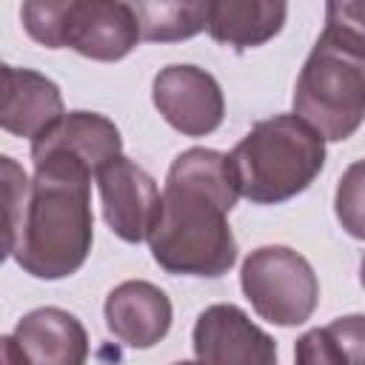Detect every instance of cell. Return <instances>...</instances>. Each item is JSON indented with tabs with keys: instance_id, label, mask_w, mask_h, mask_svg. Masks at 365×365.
Wrapping results in <instances>:
<instances>
[{
	"instance_id": "d6986e66",
	"label": "cell",
	"mask_w": 365,
	"mask_h": 365,
	"mask_svg": "<svg viewBox=\"0 0 365 365\" xmlns=\"http://www.w3.org/2000/svg\"><path fill=\"white\" fill-rule=\"evenodd\" d=\"M325 29L365 48V0H325Z\"/></svg>"
},
{
	"instance_id": "8992f818",
	"label": "cell",
	"mask_w": 365,
	"mask_h": 365,
	"mask_svg": "<svg viewBox=\"0 0 365 365\" xmlns=\"http://www.w3.org/2000/svg\"><path fill=\"white\" fill-rule=\"evenodd\" d=\"M143 40L128 0H71L63 17L57 48H71L97 63L128 57Z\"/></svg>"
},
{
	"instance_id": "4fadbf2b",
	"label": "cell",
	"mask_w": 365,
	"mask_h": 365,
	"mask_svg": "<svg viewBox=\"0 0 365 365\" xmlns=\"http://www.w3.org/2000/svg\"><path fill=\"white\" fill-rule=\"evenodd\" d=\"M66 114L60 86L34 68L3 66L0 125L14 137L34 140Z\"/></svg>"
},
{
	"instance_id": "9c48e42d",
	"label": "cell",
	"mask_w": 365,
	"mask_h": 365,
	"mask_svg": "<svg viewBox=\"0 0 365 365\" xmlns=\"http://www.w3.org/2000/svg\"><path fill=\"white\" fill-rule=\"evenodd\" d=\"M3 359L31 365H80L88 359V334L71 311L54 305L34 308L11 334L3 336Z\"/></svg>"
},
{
	"instance_id": "52a82bcc",
	"label": "cell",
	"mask_w": 365,
	"mask_h": 365,
	"mask_svg": "<svg viewBox=\"0 0 365 365\" xmlns=\"http://www.w3.org/2000/svg\"><path fill=\"white\" fill-rule=\"evenodd\" d=\"M151 103L160 117L185 137H205L217 131L225 117V97L214 74L188 63H174L157 71Z\"/></svg>"
},
{
	"instance_id": "2e32d148",
	"label": "cell",
	"mask_w": 365,
	"mask_h": 365,
	"mask_svg": "<svg viewBox=\"0 0 365 365\" xmlns=\"http://www.w3.org/2000/svg\"><path fill=\"white\" fill-rule=\"evenodd\" d=\"M128 6L148 43L191 40L208 26V0H128Z\"/></svg>"
},
{
	"instance_id": "277c9868",
	"label": "cell",
	"mask_w": 365,
	"mask_h": 365,
	"mask_svg": "<svg viewBox=\"0 0 365 365\" xmlns=\"http://www.w3.org/2000/svg\"><path fill=\"white\" fill-rule=\"evenodd\" d=\"M294 114L325 143H342L365 120V48L322 29L294 86Z\"/></svg>"
},
{
	"instance_id": "7a4b0ae2",
	"label": "cell",
	"mask_w": 365,
	"mask_h": 365,
	"mask_svg": "<svg viewBox=\"0 0 365 365\" xmlns=\"http://www.w3.org/2000/svg\"><path fill=\"white\" fill-rule=\"evenodd\" d=\"M94 171L71 157L34 163V177L20 228L6 248L29 277L66 279L83 268L94 242L91 214Z\"/></svg>"
},
{
	"instance_id": "8fae6325",
	"label": "cell",
	"mask_w": 365,
	"mask_h": 365,
	"mask_svg": "<svg viewBox=\"0 0 365 365\" xmlns=\"http://www.w3.org/2000/svg\"><path fill=\"white\" fill-rule=\"evenodd\" d=\"M108 334L128 348H154L171 331L174 308L168 294L145 279H125L114 285L103 305Z\"/></svg>"
},
{
	"instance_id": "3957f363",
	"label": "cell",
	"mask_w": 365,
	"mask_h": 365,
	"mask_svg": "<svg viewBox=\"0 0 365 365\" xmlns=\"http://www.w3.org/2000/svg\"><path fill=\"white\" fill-rule=\"evenodd\" d=\"M237 188L254 205H279L302 194L325 165V137L299 114H274L228 154Z\"/></svg>"
},
{
	"instance_id": "5bb4252c",
	"label": "cell",
	"mask_w": 365,
	"mask_h": 365,
	"mask_svg": "<svg viewBox=\"0 0 365 365\" xmlns=\"http://www.w3.org/2000/svg\"><path fill=\"white\" fill-rule=\"evenodd\" d=\"M288 20V0H208V34L214 43L248 51L274 40Z\"/></svg>"
},
{
	"instance_id": "5b68a950",
	"label": "cell",
	"mask_w": 365,
	"mask_h": 365,
	"mask_svg": "<svg viewBox=\"0 0 365 365\" xmlns=\"http://www.w3.org/2000/svg\"><path fill=\"white\" fill-rule=\"evenodd\" d=\"M240 288L259 319L294 328L311 319L319 305L314 265L288 245H259L240 268Z\"/></svg>"
},
{
	"instance_id": "ac0fdd59",
	"label": "cell",
	"mask_w": 365,
	"mask_h": 365,
	"mask_svg": "<svg viewBox=\"0 0 365 365\" xmlns=\"http://www.w3.org/2000/svg\"><path fill=\"white\" fill-rule=\"evenodd\" d=\"M0 171H3V200H6V248L11 245L23 211H26V200H29V188L31 180L26 177V171L14 163V157H0Z\"/></svg>"
},
{
	"instance_id": "7c38bea8",
	"label": "cell",
	"mask_w": 365,
	"mask_h": 365,
	"mask_svg": "<svg viewBox=\"0 0 365 365\" xmlns=\"http://www.w3.org/2000/svg\"><path fill=\"white\" fill-rule=\"evenodd\" d=\"M29 154L31 163H40L46 157H71L97 174L108 160L123 154V137L106 114L66 111L54 125L31 140Z\"/></svg>"
},
{
	"instance_id": "ffe728a7",
	"label": "cell",
	"mask_w": 365,
	"mask_h": 365,
	"mask_svg": "<svg viewBox=\"0 0 365 365\" xmlns=\"http://www.w3.org/2000/svg\"><path fill=\"white\" fill-rule=\"evenodd\" d=\"M359 282H362V288H365V257H362V262H359Z\"/></svg>"
},
{
	"instance_id": "6da1fadb",
	"label": "cell",
	"mask_w": 365,
	"mask_h": 365,
	"mask_svg": "<svg viewBox=\"0 0 365 365\" xmlns=\"http://www.w3.org/2000/svg\"><path fill=\"white\" fill-rule=\"evenodd\" d=\"M240 197L228 154L200 145L177 154L145 240L154 262L174 277L228 274L240 251L228 214Z\"/></svg>"
},
{
	"instance_id": "ba28073f",
	"label": "cell",
	"mask_w": 365,
	"mask_h": 365,
	"mask_svg": "<svg viewBox=\"0 0 365 365\" xmlns=\"http://www.w3.org/2000/svg\"><path fill=\"white\" fill-rule=\"evenodd\" d=\"M94 182L103 205V220L111 234H117L123 242H145L160 214L163 194L157 188V180L125 154H117L94 174Z\"/></svg>"
},
{
	"instance_id": "30bf717a",
	"label": "cell",
	"mask_w": 365,
	"mask_h": 365,
	"mask_svg": "<svg viewBox=\"0 0 365 365\" xmlns=\"http://www.w3.org/2000/svg\"><path fill=\"white\" fill-rule=\"evenodd\" d=\"M191 345L200 362H277V342L259 325H254L242 308L231 302H217L200 311L191 331Z\"/></svg>"
},
{
	"instance_id": "9a60e30c",
	"label": "cell",
	"mask_w": 365,
	"mask_h": 365,
	"mask_svg": "<svg viewBox=\"0 0 365 365\" xmlns=\"http://www.w3.org/2000/svg\"><path fill=\"white\" fill-rule=\"evenodd\" d=\"M294 359L305 365L365 362V314L336 317L322 328L305 331L294 345Z\"/></svg>"
},
{
	"instance_id": "e0dca14e",
	"label": "cell",
	"mask_w": 365,
	"mask_h": 365,
	"mask_svg": "<svg viewBox=\"0 0 365 365\" xmlns=\"http://www.w3.org/2000/svg\"><path fill=\"white\" fill-rule=\"evenodd\" d=\"M334 214L345 234L365 240V160H354L334 191Z\"/></svg>"
}]
</instances>
